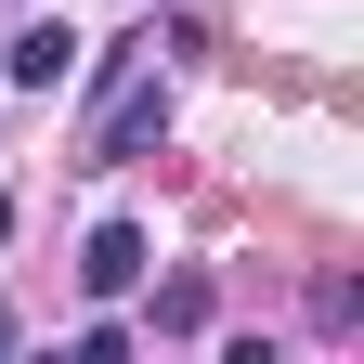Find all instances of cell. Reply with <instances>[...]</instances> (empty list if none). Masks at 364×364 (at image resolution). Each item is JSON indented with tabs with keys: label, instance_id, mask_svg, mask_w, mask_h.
<instances>
[{
	"label": "cell",
	"instance_id": "1",
	"mask_svg": "<svg viewBox=\"0 0 364 364\" xmlns=\"http://www.w3.org/2000/svg\"><path fill=\"white\" fill-rule=\"evenodd\" d=\"M0 78H14V91H65V78H78V26H65V14L14 26V39H0Z\"/></svg>",
	"mask_w": 364,
	"mask_h": 364
},
{
	"label": "cell",
	"instance_id": "2",
	"mask_svg": "<svg viewBox=\"0 0 364 364\" xmlns=\"http://www.w3.org/2000/svg\"><path fill=\"white\" fill-rule=\"evenodd\" d=\"M144 260H156V247H144V221H91L78 287H91V299H130V287H144Z\"/></svg>",
	"mask_w": 364,
	"mask_h": 364
},
{
	"label": "cell",
	"instance_id": "3",
	"mask_svg": "<svg viewBox=\"0 0 364 364\" xmlns=\"http://www.w3.org/2000/svg\"><path fill=\"white\" fill-rule=\"evenodd\" d=\"M156 338H208V287H196V273L156 287Z\"/></svg>",
	"mask_w": 364,
	"mask_h": 364
},
{
	"label": "cell",
	"instance_id": "4",
	"mask_svg": "<svg viewBox=\"0 0 364 364\" xmlns=\"http://www.w3.org/2000/svg\"><path fill=\"white\" fill-rule=\"evenodd\" d=\"M0 351H14V312H0Z\"/></svg>",
	"mask_w": 364,
	"mask_h": 364
},
{
	"label": "cell",
	"instance_id": "5",
	"mask_svg": "<svg viewBox=\"0 0 364 364\" xmlns=\"http://www.w3.org/2000/svg\"><path fill=\"white\" fill-rule=\"evenodd\" d=\"M0 235H14V208H0Z\"/></svg>",
	"mask_w": 364,
	"mask_h": 364
}]
</instances>
